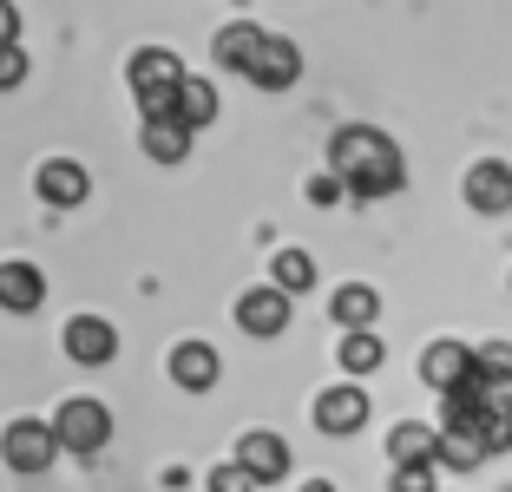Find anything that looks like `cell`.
<instances>
[{
  "label": "cell",
  "instance_id": "cell-1",
  "mask_svg": "<svg viewBox=\"0 0 512 492\" xmlns=\"http://www.w3.org/2000/svg\"><path fill=\"white\" fill-rule=\"evenodd\" d=\"M329 171L348 184V197H394L407 184V164L401 145L375 125H342L329 138Z\"/></svg>",
  "mask_w": 512,
  "mask_h": 492
},
{
  "label": "cell",
  "instance_id": "cell-2",
  "mask_svg": "<svg viewBox=\"0 0 512 492\" xmlns=\"http://www.w3.org/2000/svg\"><path fill=\"white\" fill-rule=\"evenodd\" d=\"M53 440H60L66 453H99L112 440V414L99 401H66L60 414H53Z\"/></svg>",
  "mask_w": 512,
  "mask_h": 492
},
{
  "label": "cell",
  "instance_id": "cell-3",
  "mask_svg": "<svg viewBox=\"0 0 512 492\" xmlns=\"http://www.w3.org/2000/svg\"><path fill=\"white\" fill-rule=\"evenodd\" d=\"M53 453H60L53 420H14V427L0 433V460L14 466V473H46V466H53Z\"/></svg>",
  "mask_w": 512,
  "mask_h": 492
},
{
  "label": "cell",
  "instance_id": "cell-4",
  "mask_svg": "<svg viewBox=\"0 0 512 492\" xmlns=\"http://www.w3.org/2000/svg\"><path fill=\"white\" fill-rule=\"evenodd\" d=\"M60 348L79 368H106V361L119 355V328H112L106 315H73V322L60 328Z\"/></svg>",
  "mask_w": 512,
  "mask_h": 492
},
{
  "label": "cell",
  "instance_id": "cell-5",
  "mask_svg": "<svg viewBox=\"0 0 512 492\" xmlns=\"http://www.w3.org/2000/svg\"><path fill=\"white\" fill-rule=\"evenodd\" d=\"M125 79H132V99H145V92H184V60L171 53V46H138L132 66H125Z\"/></svg>",
  "mask_w": 512,
  "mask_h": 492
},
{
  "label": "cell",
  "instance_id": "cell-6",
  "mask_svg": "<svg viewBox=\"0 0 512 492\" xmlns=\"http://www.w3.org/2000/svg\"><path fill=\"white\" fill-rule=\"evenodd\" d=\"M237 328H243V335H256V342L283 335V328H289V296H283L276 283L243 289V296H237Z\"/></svg>",
  "mask_w": 512,
  "mask_h": 492
},
{
  "label": "cell",
  "instance_id": "cell-7",
  "mask_svg": "<svg viewBox=\"0 0 512 492\" xmlns=\"http://www.w3.org/2000/svg\"><path fill=\"white\" fill-rule=\"evenodd\" d=\"M33 191L53 210H79L92 197V178H86V164H73V158H46L40 171H33Z\"/></svg>",
  "mask_w": 512,
  "mask_h": 492
},
{
  "label": "cell",
  "instance_id": "cell-8",
  "mask_svg": "<svg viewBox=\"0 0 512 492\" xmlns=\"http://www.w3.org/2000/svg\"><path fill=\"white\" fill-rule=\"evenodd\" d=\"M473 374H480V361H473V348L467 342H434L421 355V381L434 394H453V388H467Z\"/></svg>",
  "mask_w": 512,
  "mask_h": 492
},
{
  "label": "cell",
  "instance_id": "cell-9",
  "mask_svg": "<svg viewBox=\"0 0 512 492\" xmlns=\"http://www.w3.org/2000/svg\"><path fill=\"white\" fill-rule=\"evenodd\" d=\"M467 204L480 210V217L512 210V164H506V158H480V164L467 171Z\"/></svg>",
  "mask_w": 512,
  "mask_h": 492
},
{
  "label": "cell",
  "instance_id": "cell-10",
  "mask_svg": "<svg viewBox=\"0 0 512 492\" xmlns=\"http://www.w3.org/2000/svg\"><path fill=\"white\" fill-rule=\"evenodd\" d=\"M237 466L256 479V486H276V479L289 473V447H283V433H243V440H237Z\"/></svg>",
  "mask_w": 512,
  "mask_h": 492
},
{
  "label": "cell",
  "instance_id": "cell-11",
  "mask_svg": "<svg viewBox=\"0 0 512 492\" xmlns=\"http://www.w3.org/2000/svg\"><path fill=\"white\" fill-rule=\"evenodd\" d=\"M250 79L263 92H289L302 79V53H296V40H283V33H270L263 40V53H256V66H250Z\"/></svg>",
  "mask_w": 512,
  "mask_h": 492
},
{
  "label": "cell",
  "instance_id": "cell-12",
  "mask_svg": "<svg viewBox=\"0 0 512 492\" xmlns=\"http://www.w3.org/2000/svg\"><path fill=\"white\" fill-rule=\"evenodd\" d=\"M217 374H224V361H217L211 342H178V348H171V381H178L184 394L217 388Z\"/></svg>",
  "mask_w": 512,
  "mask_h": 492
},
{
  "label": "cell",
  "instance_id": "cell-13",
  "mask_svg": "<svg viewBox=\"0 0 512 492\" xmlns=\"http://www.w3.org/2000/svg\"><path fill=\"white\" fill-rule=\"evenodd\" d=\"M362 420H368V394L362 388H329V394H316V427L322 433H362Z\"/></svg>",
  "mask_w": 512,
  "mask_h": 492
},
{
  "label": "cell",
  "instance_id": "cell-14",
  "mask_svg": "<svg viewBox=\"0 0 512 492\" xmlns=\"http://www.w3.org/2000/svg\"><path fill=\"white\" fill-rule=\"evenodd\" d=\"M46 302V276L33 263H0V309L14 315H33Z\"/></svg>",
  "mask_w": 512,
  "mask_h": 492
},
{
  "label": "cell",
  "instance_id": "cell-15",
  "mask_svg": "<svg viewBox=\"0 0 512 492\" xmlns=\"http://www.w3.org/2000/svg\"><path fill=\"white\" fill-rule=\"evenodd\" d=\"M263 40H270L263 27L237 20V27H224V33L211 40V60H217V66H230V73H250V66H256V53H263Z\"/></svg>",
  "mask_w": 512,
  "mask_h": 492
},
{
  "label": "cell",
  "instance_id": "cell-16",
  "mask_svg": "<svg viewBox=\"0 0 512 492\" xmlns=\"http://www.w3.org/2000/svg\"><path fill=\"white\" fill-rule=\"evenodd\" d=\"M388 453H394V466H434L440 460V433L421 427V420H401V427L388 433Z\"/></svg>",
  "mask_w": 512,
  "mask_h": 492
},
{
  "label": "cell",
  "instance_id": "cell-17",
  "mask_svg": "<svg viewBox=\"0 0 512 492\" xmlns=\"http://www.w3.org/2000/svg\"><path fill=\"white\" fill-rule=\"evenodd\" d=\"M329 309H335V322H342L348 335H362V328H375V315H381V296H375L368 283H342V289H335V302H329Z\"/></svg>",
  "mask_w": 512,
  "mask_h": 492
},
{
  "label": "cell",
  "instance_id": "cell-18",
  "mask_svg": "<svg viewBox=\"0 0 512 492\" xmlns=\"http://www.w3.org/2000/svg\"><path fill=\"white\" fill-rule=\"evenodd\" d=\"M145 158L151 164H184L191 158V125H178V119H158V125H145Z\"/></svg>",
  "mask_w": 512,
  "mask_h": 492
},
{
  "label": "cell",
  "instance_id": "cell-19",
  "mask_svg": "<svg viewBox=\"0 0 512 492\" xmlns=\"http://www.w3.org/2000/svg\"><path fill=\"white\" fill-rule=\"evenodd\" d=\"M270 283L283 289V296H302V289H316V256H309V250H276Z\"/></svg>",
  "mask_w": 512,
  "mask_h": 492
},
{
  "label": "cell",
  "instance_id": "cell-20",
  "mask_svg": "<svg viewBox=\"0 0 512 492\" xmlns=\"http://www.w3.org/2000/svg\"><path fill=\"white\" fill-rule=\"evenodd\" d=\"M335 361H342L348 374H375L381 361H388V348H381V335H375V328H362V335H342Z\"/></svg>",
  "mask_w": 512,
  "mask_h": 492
},
{
  "label": "cell",
  "instance_id": "cell-21",
  "mask_svg": "<svg viewBox=\"0 0 512 492\" xmlns=\"http://www.w3.org/2000/svg\"><path fill=\"white\" fill-rule=\"evenodd\" d=\"M217 119V86L211 79H184V92H178V125H211Z\"/></svg>",
  "mask_w": 512,
  "mask_h": 492
},
{
  "label": "cell",
  "instance_id": "cell-22",
  "mask_svg": "<svg viewBox=\"0 0 512 492\" xmlns=\"http://www.w3.org/2000/svg\"><path fill=\"white\" fill-rule=\"evenodd\" d=\"M493 453L480 447V433H440V460L434 466H453V473H473V466H486Z\"/></svg>",
  "mask_w": 512,
  "mask_h": 492
},
{
  "label": "cell",
  "instance_id": "cell-23",
  "mask_svg": "<svg viewBox=\"0 0 512 492\" xmlns=\"http://www.w3.org/2000/svg\"><path fill=\"white\" fill-rule=\"evenodd\" d=\"M480 447L486 453H512V414H486L480 420Z\"/></svg>",
  "mask_w": 512,
  "mask_h": 492
},
{
  "label": "cell",
  "instance_id": "cell-24",
  "mask_svg": "<svg viewBox=\"0 0 512 492\" xmlns=\"http://www.w3.org/2000/svg\"><path fill=\"white\" fill-rule=\"evenodd\" d=\"M204 486H211V492H256V479H250V473H243V466H237V460H224V466H217V473H211V479H204Z\"/></svg>",
  "mask_w": 512,
  "mask_h": 492
},
{
  "label": "cell",
  "instance_id": "cell-25",
  "mask_svg": "<svg viewBox=\"0 0 512 492\" xmlns=\"http://www.w3.org/2000/svg\"><path fill=\"white\" fill-rule=\"evenodd\" d=\"M342 197H348V184L335 178V171H322V178H309V204H322V210H329V204H342Z\"/></svg>",
  "mask_w": 512,
  "mask_h": 492
},
{
  "label": "cell",
  "instance_id": "cell-26",
  "mask_svg": "<svg viewBox=\"0 0 512 492\" xmlns=\"http://www.w3.org/2000/svg\"><path fill=\"white\" fill-rule=\"evenodd\" d=\"M20 79H27V53L20 46H0V92H14Z\"/></svg>",
  "mask_w": 512,
  "mask_h": 492
},
{
  "label": "cell",
  "instance_id": "cell-27",
  "mask_svg": "<svg viewBox=\"0 0 512 492\" xmlns=\"http://www.w3.org/2000/svg\"><path fill=\"white\" fill-rule=\"evenodd\" d=\"M473 361H480V374H512V348H506V342L473 348Z\"/></svg>",
  "mask_w": 512,
  "mask_h": 492
},
{
  "label": "cell",
  "instance_id": "cell-28",
  "mask_svg": "<svg viewBox=\"0 0 512 492\" xmlns=\"http://www.w3.org/2000/svg\"><path fill=\"white\" fill-rule=\"evenodd\" d=\"M394 492H434V466H394Z\"/></svg>",
  "mask_w": 512,
  "mask_h": 492
},
{
  "label": "cell",
  "instance_id": "cell-29",
  "mask_svg": "<svg viewBox=\"0 0 512 492\" xmlns=\"http://www.w3.org/2000/svg\"><path fill=\"white\" fill-rule=\"evenodd\" d=\"M0 46H20V7L0 0Z\"/></svg>",
  "mask_w": 512,
  "mask_h": 492
},
{
  "label": "cell",
  "instance_id": "cell-30",
  "mask_svg": "<svg viewBox=\"0 0 512 492\" xmlns=\"http://www.w3.org/2000/svg\"><path fill=\"white\" fill-rule=\"evenodd\" d=\"M302 492H335V486H329V479H309V486H302Z\"/></svg>",
  "mask_w": 512,
  "mask_h": 492
}]
</instances>
